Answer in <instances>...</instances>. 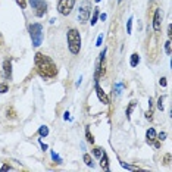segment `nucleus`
<instances>
[{
	"label": "nucleus",
	"mask_w": 172,
	"mask_h": 172,
	"mask_svg": "<svg viewBox=\"0 0 172 172\" xmlns=\"http://www.w3.org/2000/svg\"><path fill=\"white\" fill-rule=\"evenodd\" d=\"M163 100H165V96L159 97V100H157V107H159V111H163V109H165V106H163Z\"/></svg>",
	"instance_id": "4be33fe9"
},
{
	"label": "nucleus",
	"mask_w": 172,
	"mask_h": 172,
	"mask_svg": "<svg viewBox=\"0 0 172 172\" xmlns=\"http://www.w3.org/2000/svg\"><path fill=\"white\" fill-rule=\"evenodd\" d=\"M74 6H75V0H59L57 2V12L62 16H68L72 12Z\"/></svg>",
	"instance_id": "39448f33"
},
{
	"label": "nucleus",
	"mask_w": 172,
	"mask_h": 172,
	"mask_svg": "<svg viewBox=\"0 0 172 172\" xmlns=\"http://www.w3.org/2000/svg\"><path fill=\"white\" fill-rule=\"evenodd\" d=\"M3 75H5L6 79H11L12 78V63L7 59L3 62Z\"/></svg>",
	"instance_id": "9d476101"
},
{
	"label": "nucleus",
	"mask_w": 172,
	"mask_h": 172,
	"mask_svg": "<svg viewBox=\"0 0 172 172\" xmlns=\"http://www.w3.org/2000/svg\"><path fill=\"white\" fill-rule=\"evenodd\" d=\"M135 105H137V102H131L129 105H128V107H127V119L129 121L131 119V113H133V111H134V107H135Z\"/></svg>",
	"instance_id": "4468645a"
},
{
	"label": "nucleus",
	"mask_w": 172,
	"mask_h": 172,
	"mask_svg": "<svg viewBox=\"0 0 172 172\" xmlns=\"http://www.w3.org/2000/svg\"><path fill=\"white\" fill-rule=\"evenodd\" d=\"M93 155H94L96 157H99V159H100V156L103 155V149H102V147H96V149L93 150Z\"/></svg>",
	"instance_id": "412c9836"
},
{
	"label": "nucleus",
	"mask_w": 172,
	"mask_h": 172,
	"mask_svg": "<svg viewBox=\"0 0 172 172\" xmlns=\"http://www.w3.org/2000/svg\"><path fill=\"white\" fill-rule=\"evenodd\" d=\"M122 88H124V84L116 83L115 85H113V94L119 96V94H121V90H122Z\"/></svg>",
	"instance_id": "dca6fc26"
},
{
	"label": "nucleus",
	"mask_w": 172,
	"mask_h": 172,
	"mask_svg": "<svg viewBox=\"0 0 172 172\" xmlns=\"http://www.w3.org/2000/svg\"><path fill=\"white\" fill-rule=\"evenodd\" d=\"M171 40H168L166 43H165V52H166V55H171Z\"/></svg>",
	"instance_id": "b1692460"
},
{
	"label": "nucleus",
	"mask_w": 172,
	"mask_h": 172,
	"mask_svg": "<svg viewBox=\"0 0 172 172\" xmlns=\"http://www.w3.org/2000/svg\"><path fill=\"white\" fill-rule=\"evenodd\" d=\"M156 138L159 140V141H163V140L166 138V133H161L159 135H156Z\"/></svg>",
	"instance_id": "c85d7f7f"
},
{
	"label": "nucleus",
	"mask_w": 172,
	"mask_h": 172,
	"mask_svg": "<svg viewBox=\"0 0 172 172\" xmlns=\"http://www.w3.org/2000/svg\"><path fill=\"white\" fill-rule=\"evenodd\" d=\"M85 138H87V141H88V143H91V144L94 143V137L91 135V133H90V128H88V127L85 128Z\"/></svg>",
	"instance_id": "a211bd4d"
},
{
	"label": "nucleus",
	"mask_w": 172,
	"mask_h": 172,
	"mask_svg": "<svg viewBox=\"0 0 172 172\" xmlns=\"http://www.w3.org/2000/svg\"><path fill=\"white\" fill-rule=\"evenodd\" d=\"M96 94H97L99 100L103 103V105H109V97L106 96V93L103 91V88L99 85V83H96Z\"/></svg>",
	"instance_id": "1a4fd4ad"
},
{
	"label": "nucleus",
	"mask_w": 172,
	"mask_h": 172,
	"mask_svg": "<svg viewBox=\"0 0 172 172\" xmlns=\"http://www.w3.org/2000/svg\"><path fill=\"white\" fill-rule=\"evenodd\" d=\"M65 119H69V112H65Z\"/></svg>",
	"instance_id": "e433bc0d"
},
{
	"label": "nucleus",
	"mask_w": 172,
	"mask_h": 172,
	"mask_svg": "<svg viewBox=\"0 0 172 172\" xmlns=\"http://www.w3.org/2000/svg\"><path fill=\"white\" fill-rule=\"evenodd\" d=\"M29 5L35 9V16H44L46 12H47V5H46L44 0H29Z\"/></svg>",
	"instance_id": "0eeeda50"
},
{
	"label": "nucleus",
	"mask_w": 172,
	"mask_h": 172,
	"mask_svg": "<svg viewBox=\"0 0 172 172\" xmlns=\"http://www.w3.org/2000/svg\"><path fill=\"white\" fill-rule=\"evenodd\" d=\"M169 161H171V155L168 153V155H165V157H163V163H165V165H169Z\"/></svg>",
	"instance_id": "c756f323"
},
{
	"label": "nucleus",
	"mask_w": 172,
	"mask_h": 172,
	"mask_svg": "<svg viewBox=\"0 0 172 172\" xmlns=\"http://www.w3.org/2000/svg\"><path fill=\"white\" fill-rule=\"evenodd\" d=\"M102 41H103V34H100L99 37H97V43H96V46H100L102 44Z\"/></svg>",
	"instance_id": "7c9ffc66"
},
{
	"label": "nucleus",
	"mask_w": 172,
	"mask_h": 172,
	"mask_svg": "<svg viewBox=\"0 0 172 172\" xmlns=\"http://www.w3.org/2000/svg\"><path fill=\"white\" fill-rule=\"evenodd\" d=\"M96 2H100V0H96Z\"/></svg>",
	"instance_id": "4c0bfd02"
},
{
	"label": "nucleus",
	"mask_w": 172,
	"mask_h": 172,
	"mask_svg": "<svg viewBox=\"0 0 172 172\" xmlns=\"http://www.w3.org/2000/svg\"><path fill=\"white\" fill-rule=\"evenodd\" d=\"M83 161L85 162V165H87V166H93V159H91V156H90V155L85 153V155L83 156Z\"/></svg>",
	"instance_id": "6ab92c4d"
},
{
	"label": "nucleus",
	"mask_w": 172,
	"mask_h": 172,
	"mask_svg": "<svg viewBox=\"0 0 172 172\" xmlns=\"http://www.w3.org/2000/svg\"><path fill=\"white\" fill-rule=\"evenodd\" d=\"M29 35H31L34 47L41 46V43H43V27H41V24H31L29 25Z\"/></svg>",
	"instance_id": "7ed1b4c3"
},
{
	"label": "nucleus",
	"mask_w": 172,
	"mask_h": 172,
	"mask_svg": "<svg viewBox=\"0 0 172 172\" xmlns=\"http://www.w3.org/2000/svg\"><path fill=\"white\" fill-rule=\"evenodd\" d=\"M38 134L41 135V137H46L47 134H49V128L46 127V125H43V127H40V129H38Z\"/></svg>",
	"instance_id": "aec40b11"
},
{
	"label": "nucleus",
	"mask_w": 172,
	"mask_h": 172,
	"mask_svg": "<svg viewBox=\"0 0 172 172\" xmlns=\"http://www.w3.org/2000/svg\"><path fill=\"white\" fill-rule=\"evenodd\" d=\"M159 84H161L162 87H166V78H161V79H159Z\"/></svg>",
	"instance_id": "2f4dec72"
},
{
	"label": "nucleus",
	"mask_w": 172,
	"mask_h": 172,
	"mask_svg": "<svg viewBox=\"0 0 172 172\" xmlns=\"http://www.w3.org/2000/svg\"><path fill=\"white\" fill-rule=\"evenodd\" d=\"M52 159H53V161H56L57 163H61V162H62V159H61V157H59L57 155H56L55 152H52Z\"/></svg>",
	"instance_id": "cd10ccee"
},
{
	"label": "nucleus",
	"mask_w": 172,
	"mask_h": 172,
	"mask_svg": "<svg viewBox=\"0 0 172 172\" xmlns=\"http://www.w3.org/2000/svg\"><path fill=\"white\" fill-rule=\"evenodd\" d=\"M15 2L18 3V6H19L21 9H25V7H27V0H15Z\"/></svg>",
	"instance_id": "393cba45"
},
{
	"label": "nucleus",
	"mask_w": 172,
	"mask_h": 172,
	"mask_svg": "<svg viewBox=\"0 0 172 172\" xmlns=\"http://www.w3.org/2000/svg\"><path fill=\"white\" fill-rule=\"evenodd\" d=\"M140 63V56H138V53H133L131 55V61H129V65L133 68H135L137 65Z\"/></svg>",
	"instance_id": "ddd939ff"
},
{
	"label": "nucleus",
	"mask_w": 172,
	"mask_h": 172,
	"mask_svg": "<svg viewBox=\"0 0 172 172\" xmlns=\"http://www.w3.org/2000/svg\"><path fill=\"white\" fill-rule=\"evenodd\" d=\"M150 2H153V0H150Z\"/></svg>",
	"instance_id": "58836bf2"
},
{
	"label": "nucleus",
	"mask_w": 172,
	"mask_h": 172,
	"mask_svg": "<svg viewBox=\"0 0 172 172\" xmlns=\"http://www.w3.org/2000/svg\"><path fill=\"white\" fill-rule=\"evenodd\" d=\"M105 55H106V50H103L100 53V57H99V62L96 65V74H94V81L99 83L100 78L105 75Z\"/></svg>",
	"instance_id": "423d86ee"
},
{
	"label": "nucleus",
	"mask_w": 172,
	"mask_h": 172,
	"mask_svg": "<svg viewBox=\"0 0 172 172\" xmlns=\"http://www.w3.org/2000/svg\"><path fill=\"white\" fill-rule=\"evenodd\" d=\"M34 63H35V69L41 78L50 79V78H55L57 75V66L47 55L43 53H35L34 56Z\"/></svg>",
	"instance_id": "f257e3e1"
},
{
	"label": "nucleus",
	"mask_w": 172,
	"mask_h": 172,
	"mask_svg": "<svg viewBox=\"0 0 172 172\" xmlns=\"http://www.w3.org/2000/svg\"><path fill=\"white\" fill-rule=\"evenodd\" d=\"M146 118H147L149 121H152V119H153V109H149V111L146 112Z\"/></svg>",
	"instance_id": "bb28decb"
},
{
	"label": "nucleus",
	"mask_w": 172,
	"mask_h": 172,
	"mask_svg": "<svg viewBox=\"0 0 172 172\" xmlns=\"http://www.w3.org/2000/svg\"><path fill=\"white\" fill-rule=\"evenodd\" d=\"M146 140H147V143H149V144H153V141L156 140L155 128H149V129H147V133H146Z\"/></svg>",
	"instance_id": "9b49d317"
},
{
	"label": "nucleus",
	"mask_w": 172,
	"mask_h": 172,
	"mask_svg": "<svg viewBox=\"0 0 172 172\" xmlns=\"http://www.w3.org/2000/svg\"><path fill=\"white\" fill-rule=\"evenodd\" d=\"M68 38V49L72 55H78L79 50H81V35H79V31L77 28H71L66 34Z\"/></svg>",
	"instance_id": "f03ea898"
},
{
	"label": "nucleus",
	"mask_w": 172,
	"mask_h": 172,
	"mask_svg": "<svg viewBox=\"0 0 172 172\" xmlns=\"http://www.w3.org/2000/svg\"><path fill=\"white\" fill-rule=\"evenodd\" d=\"M168 37H169V38L172 37V25H171V24L168 25Z\"/></svg>",
	"instance_id": "473e14b6"
},
{
	"label": "nucleus",
	"mask_w": 172,
	"mask_h": 172,
	"mask_svg": "<svg viewBox=\"0 0 172 172\" xmlns=\"http://www.w3.org/2000/svg\"><path fill=\"white\" fill-rule=\"evenodd\" d=\"M119 2H122V0H119Z\"/></svg>",
	"instance_id": "ea45409f"
},
{
	"label": "nucleus",
	"mask_w": 172,
	"mask_h": 172,
	"mask_svg": "<svg viewBox=\"0 0 172 172\" xmlns=\"http://www.w3.org/2000/svg\"><path fill=\"white\" fill-rule=\"evenodd\" d=\"M131 29H133V18H129L127 22V33L131 34Z\"/></svg>",
	"instance_id": "5701e85b"
},
{
	"label": "nucleus",
	"mask_w": 172,
	"mask_h": 172,
	"mask_svg": "<svg viewBox=\"0 0 172 172\" xmlns=\"http://www.w3.org/2000/svg\"><path fill=\"white\" fill-rule=\"evenodd\" d=\"M9 90V87H7V84H0V93L2 94H5L6 91Z\"/></svg>",
	"instance_id": "a878e982"
},
{
	"label": "nucleus",
	"mask_w": 172,
	"mask_h": 172,
	"mask_svg": "<svg viewBox=\"0 0 172 172\" xmlns=\"http://www.w3.org/2000/svg\"><path fill=\"white\" fill-rule=\"evenodd\" d=\"M2 171H12V166H9V165H3V166H2Z\"/></svg>",
	"instance_id": "72a5a7b5"
},
{
	"label": "nucleus",
	"mask_w": 172,
	"mask_h": 172,
	"mask_svg": "<svg viewBox=\"0 0 172 172\" xmlns=\"http://www.w3.org/2000/svg\"><path fill=\"white\" fill-rule=\"evenodd\" d=\"M40 144H41V149H43V150H47V144H44L41 140H40Z\"/></svg>",
	"instance_id": "f704fd0d"
},
{
	"label": "nucleus",
	"mask_w": 172,
	"mask_h": 172,
	"mask_svg": "<svg viewBox=\"0 0 172 172\" xmlns=\"http://www.w3.org/2000/svg\"><path fill=\"white\" fill-rule=\"evenodd\" d=\"M99 16H100V21H105V19H106V13H100Z\"/></svg>",
	"instance_id": "c9c22d12"
},
{
	"label": "nucleus",
	"mask_w": 172,
	"mask_h": 172,
	"mask_svg": "<svg viewBox=\"0 0 172 172\" xmlns=\"http://www.w3.org/2000/svg\"><path fill=\"white\" fill-rule=\"evenodd\" d=\"M6 118H9V119H15L16 118V112L13 107H9L7 111H6Z\"/></svg>",
	"instance_id": "2eb2a0df"
},
{
	"label": "nucleus",
	"mask_w": 172,
	"mask_h": 172,
	"mask_svg": "<svg viewBox=\"0 0 172 172\" xmlns=\"http://www.w3.org/2000/svg\"><path fill=\"white\" fill-rule=\"evenodd\" d=\"M99 15H100V12H99V9L96 7L94 9V12H93V16H91V25H96V22H97V19H99Z\"/></svg>",
	"instance_id": "f3484780"
},
{
	"label": "nucleus",
	"mask_w": 172,
	"mask_h": 172,
	"mask_svg": "<svg viewBox=\"0 0 172 172\" xmlns=\"http://www.w3.org/2000/svg\"><path fill=\"white\" fill-rule=\"evenodd\" d=\"M162 18H163V12H162L161 7H157L155 11V15H153V29L155 31H161Z\"/></svg>",
	"instance_id": "6e6552de"
},
{
	"label": "nucleus",
	"mask_w": 172,
	"mask_h": 172,
	"mask_svg": "<svg viewBox=\"0 0 172 172\" xmlns=\"http://www.w3.org/2000/svg\"><path fill=\"white\" fill-rule=\"evenodd\" d=\"M100 166H102V169H105V171L111 169L109 168V159H107V155H106L105 152H103V155L100 156Z\"/></svg>",
	"instance_id": "f8f14e48"
},
{
	"label": "nucleus",
	"mask_w": 172,
	"mask_h": 172,
	"mask_svg": "<svg viewBox=\"0 0 172 172\" xmlns=\"http://www.w3.org/2000/svg\"><path fill=\"white\" fill-rule=\"evenodd\" d=\"M91 15V2L90 0H83L78 7V21L79 24H85L90 19Z\"/></svg>",
	"instance_id": "20e7f679"
}]
</instances>
